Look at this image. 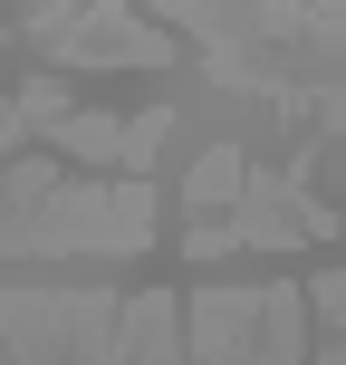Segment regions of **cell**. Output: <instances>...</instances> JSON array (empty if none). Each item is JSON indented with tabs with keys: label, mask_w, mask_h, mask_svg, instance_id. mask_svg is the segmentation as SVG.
Returning <instances> with one entry per match:
<instances>
[{
	"label": "cell",
	"mask_w": 346,
	"mask_h": 365,
	"mask_svg": "<svg viewBox=\"0 0 346 365\" xmlns=\"http://www.w3.org/2000/svg\"><path fill=\"white\" fill-rule=\"evenodd\" d=\"M145 240H154V182H77L0 221V250H145Z\"/></svg>",
	"instance_id": "obj_1"
},
{
	"label": "cell",
	"mask_w": 346,
	"mask_h": 365,
	"mask_svg": "<svg viewBox=\"0 0 346 365\" xmlns=\"http://www.w3.org/2000/svg\"><path fill=\"white\" fill-rule=\"evenodd\" d=\"M29 38L58 58V68H164V29H145L135 10L116 0H77L68 19H29Z\"/></svg>",
	"instance_id": "obj_2"
},
{
	"label": "cell",
	"mask_w": 346,
	"mask_h": 365,
	"mask_svg": "<svg viewBox=\"0 0 346 365\" xmlns=\"http://www.w3.org/2000/svg\"><path fill=\"white\" fill-rule=\"evenodd\" d=\"M49 135H58V154H77V164H126V125H116V115H77L68 106Z\"/></svg>",
	"instance_id": "obj_3"
},
{
	"label": "cell",
	"mask_w": 346,
	"mask_h": 365,
	"mask_svg": "<svg viewBox=\"0 0 346 365\" xmlns=\"http://www.w3.org/2000/svg\"><path fill=\"white\" fill-rule=\"evenodd\" d=\"M240 182H250V164H240V145H212L193 164V202H240Z\"/></svg>",
	"instance_id": "obj_4"
},
{
	"label": "cell",
	"mask_w": 346,
	"mask_h": 365,
	"mask_svg": "<svg viewBox=\"0 0 346 365\" xmlns=\"http://www.w3.org/2000/svg\"><path fill=\"white\" fill-rule=\"evenodd\" d=\"M77 10V0H29V19H68Z\"/></svg>",
	"instance_id": "obj_5"
}]
</instances>
